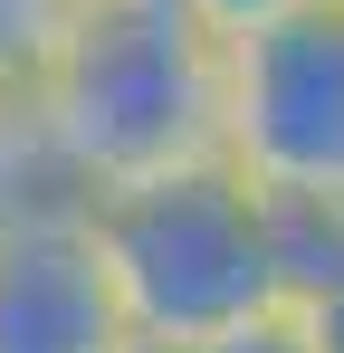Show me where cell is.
<instances>
[{"instance_id": "1", "label": "cell", "mask_w": 344, "mask_h": 353, "mask_svg": "<svg viewBox=\"0 0 344 353\" xmlns=\"http://www.w3.org/2000/svg\"><path fill=\"white\" fill-rule=\"evenodd\" d=\"M39 134L67 191H134L229 153V39L191 0H86L39 77Z\"/></svg>"}, {"instance_id": "2", "label": "cell", "mask_w": 344, "mask_h": 353, "mask_svg": "<svg viewBox=\"0 0 344 353\" xmlns=\"http://www.w3.org/2000/svg\"><path fill=\"white\" fill-rule=\"evenodd\" d=\"M86 220L106 239L115 296H124L144 353H182L220 325H239V315H258V305H287L268 191L229 153L191 163V172H163V181H134V191H96Z\"/></svg>"}, {"instance_id": "3", "label": "cell", "mask_w": 344, "mask_h": 353, "mask_svg": "<svg viewBox=\"0 0 344 353\" xmlns=\"http://www.w3.org/2000/svg\"><path fill=\"white\" fill-rule=\"evenodd\" d=\"M229 163L258 191L344 201V0L229 39Z\"/></svg>"}, {"instance_id": "4", "label": "cell", "mask_w": 344, "mask_h": 353, "mask_svg": "<svg viewBox=\"0 0 344 353\" xmlns=\"http://www.w3.org/2000/svg\"><path fill=\"white\" fill-rule=\"evenodd\" d=\"M0 353H144L77 191L0 210Z\"/></svg>"}, {"instance_id": "5", "label": "cell", "mask_w": 344, "mask_h": 353, "mask_svg": "<svg viewBox=\"0 0 344 353\" xmlns=\"http://www.w3.org/2000/svg\"><path fill=\"white\" fill-rule=\"evenodd\" d=\"M77 10H86V0H0V86H29V96H39V77L57 67Z\"/></svg>"}, {"instance_id": "6", "label": "cell", "mask_w": 344, "mask_h": 353, "mask_svg": "<svg viewBox=\"0 0 344 353\" xmlns=\"http://www.w3.org/2000/svg\"><path fill=\"white\" fill-rule=\"evenodd\" d=\"M39 191H67L48 163V134H39V96L29 86H0V210L39 201Z\"/></svg>"}, {"instance_id": "7", "label": "cell", "mask_w": 344, "mask_h": 353, "mask_svg": "<svg viewBox=\"0 0 344 353\" xmlns=\"http://www.w3.org/2000/svg\"><path fill=\"white\" fill-rule=\"evenodd\" d=\"M182 353H316V334H306L296 305H258V315H239V325H220V334H201Z\"/></svg>"}, {"instance_id": "8", "label": "cell", "mask_w": 344, "mask_h": 353, "mask_svg": "<svg viewBox=\"0 0 344 353\" xmlns=\"http://www.w3.org/2000/svg\"><path fill=\"white\" fill-rule=\"evenodd\" d=\"M220 39H249V29H278V19H296V10H316V0H191Z\"/></svg>"}, {"instance_id": "9", "label": "cell", "mask_w": 344, "mask_h": 353, "mask_svg": "<svg viewBox=\"0 0 344 353\" xmlns=\"http://www.w3.org/2000/svg\"><path fill=\"white\" fill-rule=\"evenodd\" d=\"M296 315H306V334H316V353H344V277L335 287H316V296H287Z\"/></svg>"}]
</instances>
